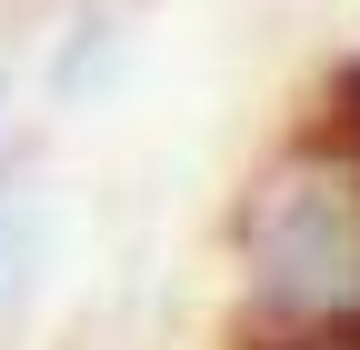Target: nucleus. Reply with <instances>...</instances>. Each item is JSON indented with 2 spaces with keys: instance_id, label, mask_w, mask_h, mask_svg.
Here are the masks:
<instances>
[{
  "instance_id": "nucleus-1",
  "label": "nucleus",
  "mask_w": 360,
  "mask_h": 350,
  "mask_svg": "<svg viewBox=\"0 0 360 350\" xmlns=\"http://www.w3.org/2000/svg\"><path fill=\"white\" fill-rule=\"evenodd\" d=\"M250 271L290 320H360V170L330 141H300L250 200Z\"/></svg>"
}]
</instances>
